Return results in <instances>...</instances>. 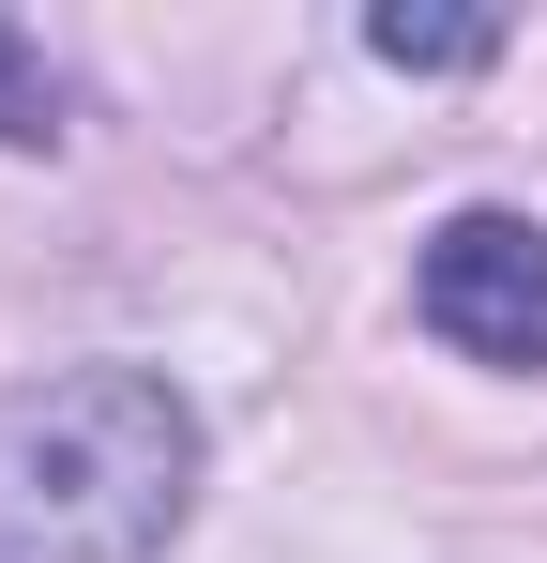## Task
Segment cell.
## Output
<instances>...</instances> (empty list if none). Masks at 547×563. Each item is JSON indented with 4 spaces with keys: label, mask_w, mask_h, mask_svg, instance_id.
<instances>
[{
    "label": "cell",
    "mask_w": 547,
    "mask_h": 563,
    "mask_svg": "<svg viewBox=\"0 0 547 563\" xmlns=\"http://www.w3.org/2000/svg\"><path fill=\"white\" fill-rule=\"evenodd\" d=\"M198 518V396L168 366H46L0 396V563H153Z\"/></svg>",
    "instance_id": "obj_1"
},
{
    "label": "cell",
    "mask_w": 547,
    "mask_h": 563,
    "mask_svg": "<svg viewBox=\"0 0 547 563\" xmlns=\"http://www.w3.org/2000/svg\"><path fill=\"white\" fill-rule=\"evenodd\" d=\"M411 320L442 335L456 366L533 380V366H547V229L517 213V198H471V213H442V229L411 244Z\"/></svg>",
    "instance_id": "obj_2"
},
{
    "label": "cell",
    "mask_w": 547,
    "mask_h": 563,
    "mask_svg": "<svg viewBox=\"0 0 547 563\" xmlns=\"http://www.w3.org/2000/svg\"><path fill=\"white\" fill-rule=\"evenodd\" d=\"M365 62H395V77H487V62H502V15H456V0H380V15H365Z\"/></svg>",
    "instance_id": "obj_3"
},
{
    "label": "cell",
    "mask_w": 547,
    "mask_h": 563,
    "mask_svg": "<svg viewBox=\"0 0 547 563\" xmlns=\"http://www.w3.org/2000/svg\"><path fill=\"white\" fill-rule=\"evenodd\" d=\"M0 153H62V77L15 15H0Z\"/></svg>",
    "instance_id": "obj_4"
}]
</instances>
